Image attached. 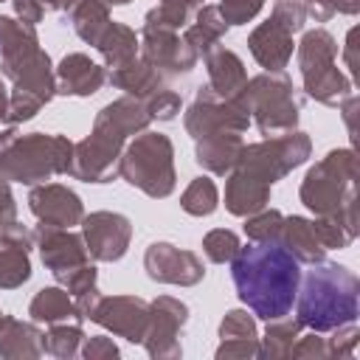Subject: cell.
<instances>
[{
  "label": "cell",
  "instance_id": "cell-1",
  "mask_svg": "<svg viewBox=\"0 0 360 360\" xmlns=\"http://www.w3.org/2000/svg\"><path fill=\"white\" fill-rule=\"evenodd\" d=\"M236 295L253 315L276 321L292 309L301 284V267L281 242H256L231 262Z\"/></svg>",
  "mask_w": 360,
  "mask_h": 360
},
{
  "label": "cell",
  "instance_id": "cell-2",
  "mask_svg": "<svg viewBox=\"0 0 360 360\" xmlns=\"http://www.w3.org/2000/svg\"><path fill=\"white\" fill-rule=\"evenodd\" d=\"M301 287V284H298ZM357 281L343 267L309 270L298 298V318L312 329H332L357 318Z\"/></svg>",
  "mask_w": 360,
  "mask_h": 360
}]
</instances>
